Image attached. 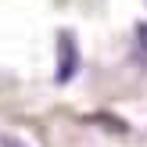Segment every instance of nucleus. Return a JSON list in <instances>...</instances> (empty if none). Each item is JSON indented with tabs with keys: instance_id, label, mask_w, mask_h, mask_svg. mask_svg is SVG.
Returning a JSON list of instances; mask_svg holds the SVG:
<instances>
[{
	"instance_id": "7ed1b4c3",
	"label": "nucleus",
	"mask_w": 147,
	"mask_h": 147,
	"mask_svg": "<svg viewBox=\"0 0 147 147\" xmlns=\"http://www.w3.org/2000/svg\"><path fill=\"white\" fill-rule=\"evenodd\" d=\"M4 147H25L22 140H4Z\"/></svg>"
},
{
	"instance_id": "f257e3e1",
	"label": "nucleus",
	"mask_w": 147,
	"mask_h": 147,
	"mask_svg": "<svg viewBox=\"0 0 147 147\" xmlns=\"http://www.w3.org/2000/svg\"><path fill=\"white\" fill-rule=\"evenodd\" d=\"M76 72H79V43L72 32H57V72H54V79L65 86V83L76 79Z\"/></svg>"
},
{
	"instance_id": "f03ea898",
	"label": "nucleus",
	"mask_w": 147,
	"mask_h": 147,
	"mask_svg": "<svg viewBox=\"0 0 147 147\" xmlns=\"http://www.w3.org/2000/svg\"><path fill=\"white\" fill-rule=\"evenodd\" d=\"M136 36H140V47L147 50V25H136Z\"/></svg>"
}]
</instances>
